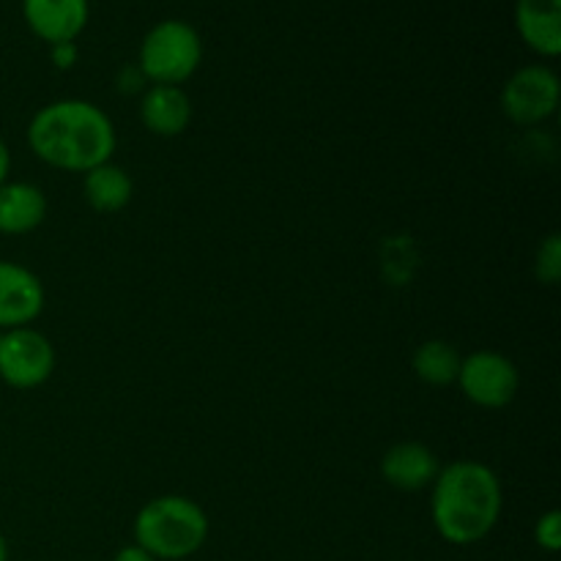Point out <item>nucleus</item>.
Returning <instances> with one entry per match:
<instances>
[{
    "mask_svg": "<svg viewBox=\"0 0 561 561\" xmlns=\"http://www.w3.org/2000/svg\"><path fill=\"white\" fill-rule=\"evenodd\" d=\"M27 27L49 47L75 42L88 25V0H22Z\"/></svg>",
    "mask_w": 561,
    "mask_h": 561,
    "instance_id": "1a4fd4ad",
    "label": "nucleus"
},
{
    "mask_svg": "<svg viewBox=\"0 0 561 561\" xmlns=\"http://www.w3.org/2000/svg\"><path fill=\"white\" fill-rule=\"evenodd\" d=\"M113 561H157L151 553H146L142 548H137L135 542L131 546H124L118 553H115Z\"/></svg>",
    "mask_w": 561,
    "mask_h": 561,
    "instance_id": "6ab92c4d",
    "label": "nucleus"
},
{
    "mask_svg": "<svg viewBox=\"0 0 561 561\" xmlns=\"http://www.w3.org/2000/svg\"><path fill=\"white\" fill-rule=\"evenodd\" d=\"M442 471L436 453L422 442H400L381 458V477L398 491H425Z\"/></svg>",
    "mask_w": 561,
    "mask_h": 561,
    "instance_id": "9d476101",
    "label": "nucleus"
},
{
    "mask_svg": "<svg viewBox=\"0 0 561 561\" xmlns=\"http://www.w3.org/2000/svg\"><path fill=\"white\" fill-rule=\"evenodd\" d=\"M140 121L157 137L184 135L192 124V99L181 85H151L140 99Z\"/></svg>",
    "mask_w": 561,
    "mask_h": 561,
    "instance_id": "9b49d317",
    "label": "nucleus"
},
{
    "mask_svg": "<svg viewBox=\"0 0 561 561\" xmlns=\"http://www.w3.org/2000/svg\"><path fill=\"white\" fill-rule=\"evenodd\" d=\"M44 285L27 266L0 261V332L31 327L44 312Z\"/></svg>",
    "mask_w": 561,
    "mask_h": 561,
    "instance_id": "6e6552de",
    "label": "nucleus"
},
{
    "mask_svg": "<svg viewBox=\"0 0 561 561\" xmlns=\"http://www.w3.org/2000/svg\"><path fill=\"white\" fill-rule=\"evenodd\" d=\"M208 515L195 499L168 493L140 507L135 515V546L157 561H184L195 557L208 540Z\"/></svg>",
    "mask_w": 561,
    "mask_h": 561,
    "instance_id": "7ed1b4c3",
    "label": "nucleus"
},
{
    "mask_svg": "<svg viewBox=\"0 0 561 561\" xmlns=\"http://www.w3.org/2000/svg\"><path fill=\"white\" fill-rule=\"evenodd\" d=\"M502 480L480 460L442 466L431 485V518L449 546L482 542L502 520Z\"/></svg>",
    "mask_w": 561,
    "mask_h": 561,
    "instance_id": "f03ea898",
    "label": "nucleus"
},
{
    "mask_svg": "<svg viewBox=\"0 0 561 561\" xmlns=\"http://www.w3.org/2000/svg\"><path fill=\"white\" fill-rule=\"evenodd\" d=\"M0 561H9V542H5L3 531H0Z\"/></svg>",
    "mask_w": 561,
    "mask_h": 561,
    "instance_id": "412c9836",
    "label": "nucleus"
},
{
    "mask_svg": "<svg viewBox=\"0 0 561 561\" xmlns=\"http://www.w3.org/2000/svg\"><path fill=\"white\" fill-rule=\"evenodd\" d=\"M115 126L99 104L58 99L38 110L27 124V148L44 164L64 173H82L113 162Z\"/></svg>",
    "mask_w": 561,
    "mask_h": 561,
    "instance_id": "f257e3e1",
    "label": "nucleus"
},
{
    "mask_svg": "<svg viewBox=\"0 0 561 561\" xmlns=\"http://www.w3.org/2000/svg\"><path fill=\"white\" fill-rule=\"evenodd\" d=\"M82 195H85V203L96 214H115L129 206L131 195H135V184H131V175L124 168L104 162L82 175Z\"/></svg>",
    "mask_w": 561,
    "mask_h": 561,
    "instance_id": "4468645a",
    "label": "nucleus"
},
{
    "mask_svg": "<svg viewBox=\"0 0 561 561\" xmlns=\"http://www.w3.org/2000/svg\"><path fill=\"white\" fill-rule=\"evenodd\" d=\"M49 60L55 69H71L77 64V44L75 42H60L49 47Z\"/></svg>",
    "mask_w": 561,
    "mask_h": 561,
    "instance_id": "a211bd4d",
    "label": "nucleus"
},
{
    "mask_svg": "<svg viewBox=\"0 0 561 561\" xmlns=\"http://www.w3.org/2000/svg\"><path fill=\"white\" fill-rule=\"evenodd\" d=\"M55 373V348L31 327L0 332V378L11 389H36Z\"/></svg>",
    "mask_w": 561,
    "mask_h": 561,
    "instance_id": "0eeeda50",
    "label": "nucleus"
},
{
    "mask_svg": "<svg viewBox=\"0 0 561 561\" xmlns=\"http://www.w3.org/2000/svg\"><path fill=\"white\" fill-rule=\"evenodd\" d=\"M515 27L529 49L542 58L561 53V0H518Z\"/></svg>",
    "mask_w": 561,
    "mask_h": 561,
    "instance_id": "f8f14e48",
    "label": "nucleus"
},
{
    "mask_svg": "<svg viewBox=\"0 0 561 561\" xmlns=\"http://www.w3.org/2000/svg\"><path fill=\"white\" fill-rule=\"evenodd\" d=\"M535 542L548 553H557L561 548V513L559 510H548L540 515L535 524Z\"/></svg>",
    "mask_w": 561,
    "mask_h": 561,
    "instance_id": "f3484780",
    "label": "nucleus"
},
{
    "mask_svg": "<svg viewBox=\"0 0 561 561\" xmlns=\"http://www.w3.org/2000/svg\"><path fill=\"white\" fill-rule=\"evenodd\" d=\"M47 219V195L27 181H5L0 186V233H33Z\"/></svg>",
    "mask_w": 561,
    "mask_h": 561,
    "instance_id": "ddd939ff",
    "label": "nucleus"
},
{
    "mask_svg": "<svg viewBox=\"0 0 561 561\" xmlns=\"http://www.w3.org/2000/svg\"><path fill=\"white\" fill-rule=\"evenodd\" d=\"M9 173H11V151H9V146L0 140V186L9 181Z\"/></svg>",
    "mask_w": 561,
    "mask_h": 561,
    "instance_id": "aec40b11",
    "label": "nucleus"
},
{
    "mask_svg": "<svg viewBox=\"0 0 561 561\" xmlns=\"http://www.w3.org/2000/svg\"><path fill=\"white\" fill-rule=\"evenodd\" d=\"M561 82L551 66L531 64L515 71L502 88V110L513 124L537 126L559 107Z\"/></svg>",
    "mask_w": 561,
    "mask_h": 561,
    "instance_id": "423d86ee",
    "label": "nucleus"
},
{
    "mask_svg": "<svg viewBox=\"0 0 561 561\" xmlns=\"http://www.w3.org/2000/svg\"><path fill=\"white\" fill-rule=\"evenodd\" d=\"M469 403L480 409H507L518 398L520 373L510 356L496 351H474L460 362L458 381H455Z\"/></svg>",
    "mask_w": 561,
    "mask_h": 561,
    "instance_id": "39448f33",
    "label": "nucleus"
},
{
    "mask_svg": "<svg viewBox=\"0 0 561 561\" xmlns=\"http://www.w3.org/2000/svg\"><path fill=\"white\" fill-rule=\"evenodd\" d=\"M535 277L542 285H557L561 279V239L559 233L546 236L535 252Z\"/></svg>",
    "mask_w": 561,
    "mask_h": 561,
    "instance_id": "dca6fc26",
    "label": "nucleus"
},
{
    "mask_svg": "<svg viewBox=\"0 0 561 561\" xmlns=\"http://www.w3.org/2000/svg\"><path fill=\"white\" fill-rule=\"evenodd\" d=\"M203 60V42L184 20H162L146 33L137 55L142 80L153 85H181L197 71Z\"/></svg>",
    "mask_w": 561,
    "mask_h": 561,
    "instance_id": "20e7f679",
    "label": "nucleus"
},
{
    "mask_svg": "<svg viewBox=\"0 0 561 561\" xmlns=\"http://www.w3.org/2000/svg\"><path fill=\"white\" fill-rule=\"evenodd\" d=\"M460 362H463V356L447 340H425L411 356L416 378L427 387H449V383L458 381Z\"/></svg>",
    "mask_w": 561,
    "mask_h": 561,
    "instance_id": "2eb2a0df",
    "label": "nucleus"
}]
</instances>
